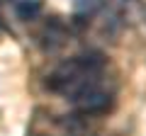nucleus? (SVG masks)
<instances>
[{"instance_id": "7ed1b4c3", "label": "nucleus", "mask_w": 146, "mask_h": 136, "mask_svg": "<svg viewBox=\"0 0 146 136\" xmlns=\"http://www.w3.org/2000/svg\"><path fill=\"white\" fill-rule=\"evenodd\" d=\"M76 5L83 7V10H90V7L95 5V0H76Z\"/></svg>"}, {"instance_id": "f257e3e1", "label": "nucleus", "mask_w": 146, "mask_h": 136, "mask_svg": "<svg viewBox=\"0 0 146 136\" xmlns=\"http://www.w3.org/2000/svg\"><path fill=\"white\" fill-rule=\"evenodd\" d=\"M102 68H105V58L100 53H80V56L66 58L61 66H56L46 75V88L51 92L66 95L68 100H73L88 85L102 78Z\"/></svg>"}, {"instance_id": "f03ea898", "label": "nucleus", "mask_w": 146, "mask_h": 136, "mask_svg": "<svg viewBox=\"0 0 146 136\" xmlns=\"http://www.w3.org/2000/svg\"><path fill=\"white\" fill-rule=\"evenodd\" d=\"M112 100H115L112 88H107L105 80L100 78L93 85H88L83 92H78L71 102L76 107V112H80V114H100V112H105L112 105Z\"/></svg>"}]
</instances>
